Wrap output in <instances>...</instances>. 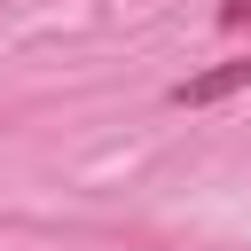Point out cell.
Returning a JSON list of instances; mask_svg holds the SVG:
<instances>
[{"label":"cell","mask_w":251,"mask_h":251,"mask_svg":"<svg viewBox=\"0 0 251 251\" xmlns=\"http://www.w3.org/2000/svg\"><path fill=\"white\" fill-rule=\"evenodd\" d=\"M243 86H251V55H235V63H212V71L180 78V86H173V102H180V110H204V102H227V94H243Z\"/></svg>","instance_id":"obj_1"},{"label":"cell","mask_w":251,"mask_h":251,"mask_svg":"<svg viewBox=\"0 0 251 251\" xmlns=\"http://www.w3.org/2000/svg\"><path fill=\"white\" fill-rule=\"evenodd\" d=\"M220 24H227V31H243V24H251V0H220Z\"/></svg>","instance_id":"obj_2"}]
</instances>
